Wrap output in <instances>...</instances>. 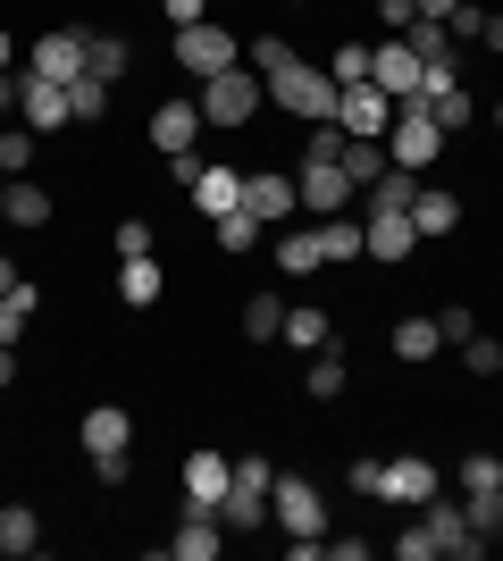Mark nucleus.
<instances>
[{"label": "nucleus", "mask_w": 503, "mask_h": 561, "mask_svg": "<svg viewBox=\"0 0 503 561\" xmlns=\"http://www.w3.org/2000/svg\"><path fill=\"white\" fill-rule=\"evenodd\" d=\"M168 50H176V68H185L193 84H210L218 68H243V43L227 34V25H210V18H202V25H176V43H168Z\"/></svg>", "instance_id": "3"}, {"label": "nucleus", "mask_w": 503, "mask_h": 561, "mask_svg": "<svg viewBox=\"0 0 503 561\" xmlns=\"http://www.w3.org/2000/svg\"><path fill=\"white\" fill-rule=\"evenodd\" d=\"M319 252H328V268H344V260H361V218H353V210L319 218Z\"/></svg>", "instance_id": "31"}, {"label": "nucleus", "mask_w": 503, "mask_h": 561, "mask_svg": "<svg viewBox=\"0 0 503 561\" xmlns=\"http://www.w3.org/2000/svg\"><path fill=\"white\" fill-rule=\"evenodd\" d=\"M0 294H25V277H18V260H0Z\"/></svg>", "instance_id": "54"}, {"label": "nucleus", "mask_w": 503, "mask_h": 561, "mask_svg": "<svg viewBox=\"0 0 503 561\" xmlns=\"http://www.w3.org/2000/svg\"><path fill=\"white\" fill-rule=\"evenodd\" d=\"M294 9H319V0H294Z\"/></svg>", "instance_id": "58"}, {"label": "nucleus", "mask_w": 503, "mask_h": 561, "mask_svg": "<svg viewBox=\"0 0 503 561\" xmlns=\"http://www.w3.org/2000/svg\"><path fill=\"white\" fill-rule=\"evenodd\" d=\"M34 151H43V135H34V126H0V176H25V168H34Z\"/></svg>", "instance_id": "36"}, {"label": "nucleus", "mask_w": 503, "mask_h": 561, "mask_svg": "<svg viewBox=\"0 0 503 561\" xmlns=\"http://www.w3.org/2000/svg\"><path fill=\"white\" fill-rule=\"evenodd\" d=\"M193 202H185V210H202V218H210V227H218V218H227V210H243V168H210V160H202V176H193Z\"/></svg>", "instance_id": "15"}, {"label": "nucleus", "mask_w": 503, "mask_h": 561, "mask_svg": "<svg viewBox=\"0 0 503 561\" xmlns=\"http://www.w3.org/2000/svg\"><path fill=\"white\" fill-rule=\"evenodd\" d=\"M9 110H18V76L0 68V117H9Z\"/></svg>", "instance_id": "53"}, {"label": "nucleus", "mask_w": 503, "mask_h": 561, "mask_svg": "<svg viewBox=\"0 0 503 561\" xmlns=\"http://www.w3.org/2000/svg\"><path fill=\"white\" fill-rule=\"evenodd\" d=\"M386 352L420 369V360H436V352H445V335H436V319H395V335H386Z\"/></svg>", "instance_id": "26"}, {"label": "nucleus", "mask_w": 503, "mask_h": 561, "mask_svg": "<svg viewBox=\"0 0 503 561\" xmlns=\"http://www.w3.org/2000/svg\"><path fill=\"white\" fill-rule=\"evenodd\" d=\"M277 344H294V352H328V344H335V319H328V310H286Z\"/></svg>", "instance_id": "29"}, {"label": "nucleus", "mask_w": 503, "mask_h": 561, "mask_svg": "<svg viewBox=\"0 0 503 561\" xmlns=\"http://www.w3.org/2000/svg\"><path fill=\"white\" fill-rule=\"evenodd\" d=\"M261 101H268V84L252 68H218L210 84H202V117H210V126H252Z\"/></svg>", "instance_id": "4"}, {"label": "nucleus", "mask_w": 503, "mask_h": 561, "mask_svg": "<svg viewBox=\"0 0 503 561\" xmlns=\"http://www.w3.org/2000/svg\"><path fill=\"white\" fill-rule=\"evenodd\" d=\"M252 243H261V218H252V210H227V218H218V252H227V260L252 252Z\"/></svg>", "instance_id": "40"}, {"label": "nucleus", "mask_w": 503, "mask_h": 561, "mask_svg": "<svg viewBox=\"0 0 503 561\" xmlns=\"http://www.w3.org/2000/svg\"><path fill=\"white\" fill-rule=\"evenodd\" d=\"M328 76H335V93H344V84H369V43H344L328 59Z\"/></svg>", "instance_id": "41"}, {"label": "nucleus", "mask_w": 503, "mask_h": 561, "mask_svg": "<svg viewBox=\"0 0 503 561\" xmlns=\"http://www.w3.org/2000/svg\"><path fill=\"white\" fill-rule=\"evenodd\" d=\"M378 18H386V34H411V18H420V0H378Z\"/></svg>", "instance_id": "49"}, {"label": "nucleus", "mask_w": 503, "mask_h": 561, "mask_svg": "<svg viewBox=\"0 0 503 561\" xmlns=\"http://www.w3.org/2000/svg\"><path fill=\"white\" fill-rule=\"evenodd\" d=\"M0 193H9V176H0Z\"/></svg>", "instance_id": "59"}, {"label": "nucleus", "mask_w": 503, "mask_h": 561, "mask_svg": "<svg viewBox=\"0 0 503 561\" xmlns=\"http://www.w3.org/2000/svg\"><path fill=\"white\" fill-rule=\"evenodd\" d=\"M420 528L436 537V561H479V553H487V537L470 528V512H461V503H445V494H428V503H420Z\"/></svg>", "instance_id": "8"}, {"label": "nucleus", "mask_w": 503, "mask_h": 561, "mask_svg": "<svg viewBox=\"0 0 503 561\" xmlns=\"http://www.w3.org/2000/svg\"><path fill=\"white\" fill-rule=\"evenodd\" d=\"M243 210L261 218V227H286V218L302 210V185L277 176V168H261V176H243Z\"/></svg>", "instance_id": "13"}, {"label": "nucleus", "mask_w": 503, "mask_h": 561, "mask_svg": "<svg viewBox=\"0 0 503 561\" xmlns=\"http://www.w3.org/2000/svg\"><path fill=\"white\" fill-rule=\"evenodd\" d=\"M461 369L470 377H503V344L495 335H470V344H461Z\"/></svg>", "instance_id": "42"}, {"label": "nucleus", "mask_w": 503, "mask_h": 561, "mask_svg": "<svg viewBox=\"0 0 503 561\" xmlns=\"http://www.w3.org/2000/svg\"><path fill=\"white\" fill-rule=\"evenodd\" d=\"M428 494H445V486H436V461H420V453H403V461H386V503H403V512H420Z\"/></svg>", "instance_id": "20"}, {"label": "nucleus", "mask_w": 503, "mask_h": 561, "mask_svg": "<svg viewBox=\"0 0 503 561\" xmlns=\"http://www.w3.org/2000/svg\"><path fill=\"white\" fill-rule=\"evenodd\" d=\"M252 76L268 84V101L286 117H302V126H319V117H335V76L311 68L294 43H277V34H252Z\"/></svg>", "instance_id": "1"}, {"label": "nucleus", "mask_w": 503, "mask_h": 561, "mask_svg": "<svg viewBox=\"0 0 503 561\" xmlns=\"http://www.w3.org/2000/svg\"><path fill=\"white\" fill-rule=\"evenodd\" d=\"M68 110H76V126H101V110H110V84H101V76H76V84H68Z\"/></svg>", "instance_id": "39"}, {"label": "nucleus", "mask_w": 503, "mask_h": 561, "mask_svg": "<svg viewBox=\"0 0 503 561\" xmlns=\"http://www.w3.org/2000/svg\"><path fill=\"white\" fill-rule=\"evenodd\" d=\"M126 68H135V43H126V34H84V76L118 84Z\"/></svg>", "instance_id": "24"}, {"label": "nucleus", "mask_w": 503, "mask_h": 561, "mask_svg": "<svg viewBox=\"0 0 503 561\" xmlns=\"http://www.w3.org/2000/svg\"><path fill=\"white\" fill-rule=\"evenodd\" d=\"M268 486H277V469H268L261 453L236 461V469H227V503H218V519H227V528H261V519H268Z\"/></svg>", "instance_id": "6"}, {"label": "nucleus", "mask_w": 503, "mask_h": 561, "mask_svg": "<svg viewBox=\"0 0 503 561\" xmlns=\"http://www.w3.org/2000/svg\"><path fill=\"white\" fill-rule=\"evenodd\" d=\"M151 252V218H118V260H144Z\"/></svg>", "instance_id": "47"}, {"label": "nucleus", "mask_w": 503, "mask_h": 561, "mask_svg": "<svg viewBox=\"0 0 503 561\" xmlns=\"http://www.w3.org/2000/svg\"><path fill=\"white\" fill-rule=\"evenodd\" d=\"M454 486H461V494L503 486V453H461V461H454Z\"/></svg>", "instance_id": "37"}, {"label": "nucleus", "mask_w": 503, "mask_h": 561, "mask_svg": "<svg viewBox=\"0 0 503 561\" xmlns=\"http://www.w3.org/2000/svg\"><path fill=\"white\" fill-rule=\"evenodd\" d=\"M0 210L18 218V227H50V193L34 185V176H9V193H0Z\"/></svg>", "instance_id": "30"}, {"label": "nucleus", "mask_w": 503, "mask_h": 561, "mask_svg": "<svg viewBox=\"0 0 503 561\" xmlns=\"http://www.w3.org/2000/svg\"><path fill=\"white\" fill-rule=\"evenodd\" d=\"M160 9H168V25H202L210 18V0H160Z\"/></svg>", "instance_id": "50"}, {"label": "nucleus", "mask_w": 503, "mask_h": 561, "mask_svg": "<svg viewBox=\"0 0 503 561\" xmlns=\"http://www.w3.org/2000/svg\"><path fill=\"white\" fill-rule=\"evenodd\" d=\"M277 328H286V302H277V294H252V302H243V335H252V344H277Z\"/></svg>", "instance_id": "35"}, {"label": "nucleus", "mask_w": 503, "mask_h": 561, "mask_svg": "<svg viewBox=\"0 0 503 561\" xmlns=\"http://www.w3.org/2000/svg\"><path fill=\"white\" fill-rule=\"evenodd\" d=\"M76 436H84V461H126V453H135V420H126V402H93Z\"/></svg>", "instance_id": "9"}, {"label": "nucleus", "mask_w": 503, "mask_h": 561, "mask_svg": "<svg viewBox=\"0 0 503 561\" xmlns=\"http://www.w3.org/2000/svg\"><path fill=\"white\" fill-rule=\"evenodd\" d=\"M335 126H344V135L386 142V126H395V101H386L378 84H344V93H335Z\"/></svg>", "instance_id": "11"}, {"label": "nucleus", "mask_w": 503, "mask_h": 561, "mask_svg": "<svg viewBox=\"0 0 503 561\" xmlns=\"http://www.w3.org/2000/svg\"><path fill=\"white\" fill-rule=\"evenodd\" d=\"M18 117L34 126V135H59V126H76L68 84H50V76H34V68H25V76H18Z\"/></svg>", "instance_id": "10"}, {"label": "nucleus", "mask_w": 503, "mask_h": 561, "mask_svg": "<svg viewBox=\"0 0 503 561\" xmlns=\"http://www.w3.org/2000/svg\"><path fill=\"white\" fill-rule=\"evenodd\" d=\"M445 34H454V43H479V34H487V9H479V0H461L454 18H445Z\"/></svg>", "instance_id": "46"}, {"label": "nucleus", "mask_w": 503, "mask_h": 561, "mask_svg": "<svg viewBox=\"0 0 503 561\" xmlns=\"http://www.w3.org/2000/svg\"><path fill=\"white\" fill-rule=\"evenodd\" d=\"M479 43H487V50H503V18H487V34H479Z\"/></svg>", "instance_id": "55"}, {"label": "nucleus", "mask_w": 503, "mask_h": 561, "mask_svg": "<svg viewBox=\"0 0 503 561\" xmlns=\"http://www.w3.org/2000/svg\"><path fill=\"white\" fill-rule=\"evenodd\" d=\"M454 227H461V202H454V193H428V185H420V202H411V234H420V243H445Z\"/></svg>", "instance_id": "22"}, {"label": "nucleus", "mask_w": 503, "mask_h": 561, "mask_svg": "<svg viewBox=\"0 0 503 561\" xmlns=\"http://www.w3.org/2000/svg\"><path fill=\"white\" fill-rule=\"evenodd\" d=\"M454 9H461V0H420V18H436V25L454 18Z\"/></svg>", "instance_id": "52"}, {"label": "nucleus", "mask_w": 503, "mask_h": 561, "mask_svg": "<svg viewBox=\"0 0 503 561\" xmlns=\"http://www.w3.org/2000/svg\"><path fill=\"white\" fill-rule=\"evenodd\" d=\"M403 43L420 50V68H454V34H445L436 18H411V34H403Z\"/></svg>", "instance_id": "34"}, {"label": "nucleus", "mask_w": 503, "mask_h": 561, "mask_svg": "<svg viewBox=\"0 0 503 561\" xmlns=\"http://www.w3.org/2000/svg\"><path fill=\"white\" fill-rule=\"evenodd\" d=\"M25 319H34V285H25V294H0V344H18Z\"/></svg>", "instance_id": "43"}, {"label": "nucleus", "mask_w": 503, "mask_h": 561, "mask_svg": "<svg viewBox=\"0 0 503 561\" xmlns=\"http://www.w3.org/2000/svg\"><path fill=\"white\" fill-rule=\"evenodd\" d=\"M34 76H50V84H76V76H84V25H59V34H43V43H34Z\"/></svg>", "instance_id": "18"}, {"label": "nucleus", "mask_w": 503, "mask_h": 561, "mask_svg": "<svg viewBox=\"0 0 503 561\" xmlns=\"http://www.w3.org/2000/svg\"><path fill=\"white\" fill-rule=\"evenodd\" d=\"M335 168L353 176V193H369L386 176V142H369V135H344V151H335Z\"/></svg>", "instance_id": "25"}, {"label": "nucleus", "mask_w": 503, "mask_h": 561, "mask_svg": "<svg viewBox=\"0 0 503 561\" xmlns=\"http://www.w3.org/2000/svg\"><path fill=\"white\" fill-rule=\"evenodd\" d=\"M218 545H227V519L218 512H185V528L168 537V553L176 561H218Z\"/></svg>", "instance_id": "21"}, {"label": "nucleus", "mask_w": 503, "mask_h": 561, "mask_svg": "<svg viewBox=\"0 0 503 561\" xmlns=\"http://www.w3.org/2000/svg\"><path fill=\"white\" fill-rule=\"evenodd\" d=\"M268 519L286 528V537H328V503L302 469H277V486H268Z\"/></svg>", "instance_id": "5"}, {"label": "nucleus", "mask_w": 503, "mask_h": 561, "mask_svg": "<svg viewBox=\"0 0 503 561\" xmlns=\"http://www.w3.org/2000/svg\"><path fill=\"white\" fill-rule=\"evenodd\" d=\"M395 561H436V537H428V528H420V519H411L403 537H395Z\"/></svg>", "instance_id": "48"}, {"label": "nucleus", "mask_w": 503, "mask_h": 561, "mask_svg": "<svg viewBox=\"0 0 503 561\" xmlns=\"http://www.w3.org/2000/svg\"><path fill=\"white\" fill-rule=\"evenodd\" d=\"M495 135H503V101H495Z\"/></svg>", "instance_id": "57"}, {"label": "nucleus", "mask_w": 503, "mask_h": 561, "mask_svg": "<svg viewBox=\"0 0 503 561\" xmlns=\"http://www.w3.org/2000/svg\"><path fill=\"white\" fill-rule=\"evenodd\" d=\"M9 59H18V43H9V34H0V68H9Z\"/></svg>", "instance_id": "56"}, {"label": "nucleus", "mask_w": 503, "mask_h": 561, "mask_svg": "<svg viewBox=\"0 0 503 561\" xmlns=\"http://www.w3.org/2000/svg\"><path fill=\"white\" fill-rule=\"evenodd\" d=\"M411 243H420V234H411V210H369V227H361V252L369 260L395 268V260H411Z\"/></svg>", "instance_id": "19"}, {"label": "nucleus", "mask_w": 503, "mask_h": 561, "mask_svg": "<svg viewBox=\"0 0 503 561\" xmlns=\"http://www.w3.org/2000/svg\"><path fill=\"white\" fill-rule=\"evenodd\" d=\"M420 110H428L436 126H445V135H461V126L479 117V101H470V93L454 84V68H428V84H420Z\"/></svg>", "instance_id": "17"}, {"label": "nucleus", "mask_w": 503, "mask_h": 561, "mask_svg": "<svg viewBox=\"0 0 503 561\" xmlns=\"http://www.w3.org/2000/svg\"><path fill=\"white\" fill-rule=\"evenodd\" d=\"M277 268H286V277H319V268H328V252H319V227L277 234Z\"/></svg>", "instance_id": "27"}, {"label": "nucleus", "mask_w": 503, "mask_h": 561, "mask_svg": "<svg viewBox=\"0 0 503 561\" xmlns=\"http://www.w3.org/2000/svg\"><path fill=\"white\" fill-rule=\"evenodd\" d=\"M461 512H470V528H479L487 545L503 537V486H479V494H461Z\"/></svg>", "instance_id": "38"}, {"label": "nucleus", "mask_w": 503, "mask_h": 561, "mask_svg": "<svg viewBox=\"0 0 503 561\" xmlns=\"http://www.w3.org/2000/svg\"><path fill=\"white\" fill-rule=\"evenodd\" d=\"M0 553H43V512L34 503H0Z\"/></svg>", "instance_id": "23"}, {"label": "nucleus", "mask_w": 503, "mask_h": 561, "mask_svg": "<svg viewBox=\"0 0 503 561\" xmlns=\"http://www.w3.org/2000/svg\"><path fill=\"white\" fill-rule=\"evenodd\" d=\"M18 386V344H0V394Z\"/></svg>", "instance_id": "51"}, {"label": "nucleus", "mask_w": 503, "mask_h": 561, "mask_svg": "<svg viewBox=\"0 0 503 561\" xmlns=\"http://www.w3.org/2000/svg\"><path fill=\"white\" fill-rule=\"evenodd\" d=\"M361 202H369V210H411V202H420V176L386 160V176H378V185H369V193H361Z\"/></svg>", "instance_id": "32"}, {"label": "nucleus", "mask_w": 503, "mask_h": 561, "mask_svg": "<svg viewBox=\"0 0 503 561\" xmlns=\"http://www.w3.org/2000/svg\"><path fill=\"white\" fill-rule=\"evenodd\" d=\"M436 335H445V344H470V335H479V310H470V302H445V310H436Z\"/></svg>", "instance_id": "44"}, {"label": "nucleus", "mask_w": 503, "mask_h": 561, "mask_svg": "<svg viewBox=\"0 0 503 561\" xmlns=\"http://www.w3.org/2000/svg\"><path fill=\"white\" fill-rule=\"evenodd\" d=\"M445 142H454V135H445V126H436V117L420 110V101H403V110H395V126H386V160L420 176V168H436V160H445Z\"/></svg>", "instance_id": "2"}, {"label": "nucleus", "mask_w": 503, "mask_h": 561, "mask_svg": "<svg viewBox=\"0 0 503 561\" xmlns=\"http://www.w3.org/2000/svg\"><path fill=\"white\" fill-rule=\"evenodd\" d=\"M202 126H210V117H202V101H160V110H151V151H168V160H176V151H193V142H202Z\"/></svg>", "instance_id": "14"}, {"label": "nucleus", "mask_w": 503, "mask_h": 561, "mask_svg": "<svg viewBox=\"0 0 503 561\" xmlns=\"http://www.w3.org/2000/svg\"><path fill=\"white\" fill-rule=\"evenodd\" d=\"M118 302L126 310H151V302H160V260H118Z\"/></svg>", "instance_id": "28"}, {"label": "nucleus", "mask_w": 503, "mask_h": 561, "mask_svg": "<svg viewBox=\"0 0 503 561\" xmlns=\"http://www.w3.org/2000/svg\"><path fill=\"white\" fill-rule=\"evenodd\" d=\"M302 386H311V402H335L344 394V386H353V369H344V352H311V377H302Z\"/></svg>", "instance_id": "33"}, {"label": "nucleus", "mask_w": 503, "mask_h": 561, "mask_svg": "<svg viewBox=\"0 0 503 561\" xmlns=\"http://www.w3.org/2000/svg\"><path fill=\"white\" fill-rule=\"evenodd\" d=\"M227 469H236V461L210 453V445L185 453V512H218V503H227Z\"/></svg>", "instance_id": "16"}, {"label": "nucleus", "mask_w": 503, "mask_h": 561, "mask_svg": "<svg viewBox=\"0 0 503 561\" xmlns=\"http://www.w3.org/2000/svg\"><path fill=\"white\" fill-rule=\"evenodd\" d=\"M294 185H302V210H311V218H335V210H353V202H361L353 176H344L335 160H302V176H294Z\"/></svg>", "instance_id": "12"}, {"label": "nucleus", "mask_w": 503, "mask_h": 561, "mask_svg": "<svg viewBox=\"0 0 503 561\" xmlns=\"http://www.w3.org/2000/svg\"><path fill=\"white\" fill-rule=\"evenodd\" d=\"M344 486L361 494V503H386V461H353V478Z\"/></svg>", "instance_id": "45"}, {"label": "nucleus", "mask_w": 503, "mask_h": 561, "mask_svg": "<svg viewBox=\"0 0 503 561\" xmlns=\"http://www.w3.org/2000/svg\"><path fill=\"white\" fill-rule=\"evenodd\" d=\"M369 84H378V93L395 101V110H403V101H420V84H428V68H420V50H411L403 34H386V43L369 50Z\"/></svg>", "instance_id": "7"}]
</instances>
